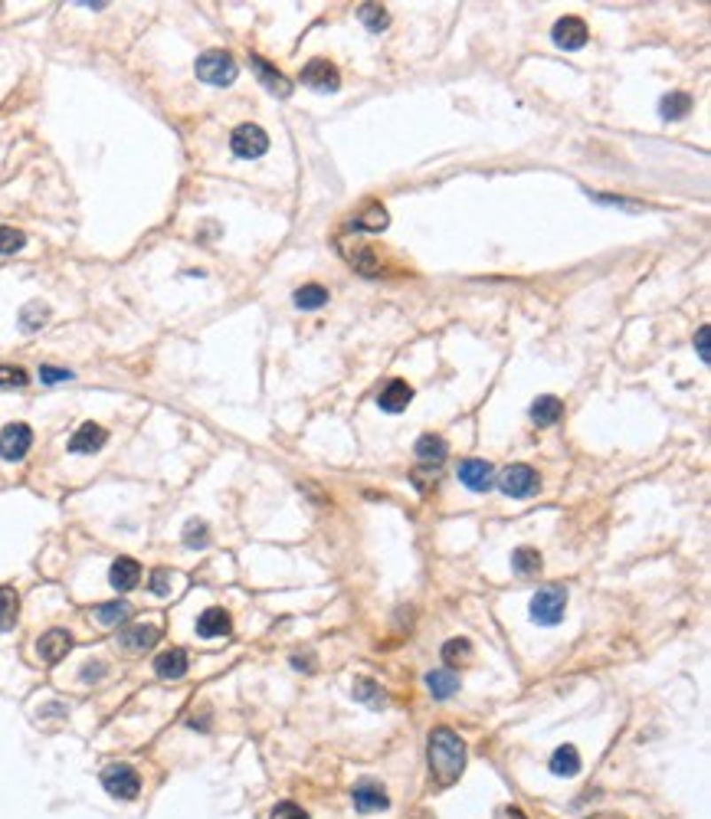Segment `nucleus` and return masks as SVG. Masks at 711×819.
<instances>
[{
	"label": "nucleus",
	"mask_w": 711,
	"mask_h": 819,
	"mask_svg": "<svg viewBox=\"0 0 711 819\" xmlns=\"http://www.w3.org/2000/svg\"><path fill=\"white\" fill-rule=\"evenodd\" d=\"M426 757H430V774L436 776V784L449 787L456 784L465 770V741L453 728H433L430 731V747H426Z\"/></svg>",
	"instance_id": "f257e3e1"
},
{
	"label": "nucleus",
	"mask_w": 711,
	"mask_h": 819,
	"mask_svg": "<svg viewBox=\"0 0 711 819\" xmlns=\"http://www.w3.org/2000/svg\"><path fill=\"white\" fill-rule=\"evenodd\" d=\"M564 610H567V587L560 583H548L541 587L535 597H531V623L538 626H558L564 620Z\"/></svg>",
	"instance_id": "f03ea898"
},
{
	"label": "nucleus",
	"mask_w": 711,
	"mask_h": 819,
	"mask_svg": "<svg viewBox=\"0 0 711 819\" xmlns=\"http://www.w3.org/2000/svg\"><path fill=\"white\" fill-rule=\"evenodd\" d=\"M237 76H239V66L227 50H210V53H204L197 59V79L207 82V86L227 89L237 82Z\"/></svg>",
	"instance_id": "7ed1b4c3"
},
{
	"label": "nucleus",
	"mask_w": 711,
	"mask_h": 819,
	"mask_svg": "<svg viewBox=\"0 0 711 819\" xmlns=\"http://www.w3.org/2000/svg\"><path fill=\"white\" fill-rule=\"evenodd\" d=\"M496 486L505 492L508 498H531L541 488V475L525 463L508 465L505 472L496 475Z\"/></svg>",
	"instance_id": "20e7f679"
},
{
	"label": "nucleus",
	"mask_w": 711,
	"mask_h": 819,
	"mask_svg": "<svg viewBox=\"0 0 711 819\" xmlns=\"http://www.w3.org/2000/svg\"><path fill=\"white\" fill-rule=\"evenodd\" d=\"M230 148H233V154L243 158V161H256V158H262V154L270 152V135L259 129V125L246 121V125H239V129L230 135Z\"/></svg>",
	"instance_id": "39448f33"
},
{
	"label": "nucleus",
	"mask_w": 711,
	"mask_h": 819,
	"mask_svg": "<svg viewBox=\"0 0 711 819\" xmlns=\"http://www.w3.org/2000/svg\"><path fill=\"white\" fill-rule=\"evenodd\" d=\"M102 787L115 800H135L141 793V776L129 764H108L102 770Z\"/></svg>",
	"instance_id": "423d86ee"
},
{
	"label": "nucleus",
	"mask_w": 711,
	"mask_h": 819,
	"mask_svg": "<svg viewBox=\"0 0 711 819\" xmlns=\"http://www.w3.org/2000/svg\"><path fill=\"white\" fill-rule=\"evenodd\" d=\"M30 446H33V430L27 423H11V426H4V433H0V459L20 463L23 456L30 453Z\"/></svg>",
	"instance_id": "0eeeda50"
},
{
	"label": "nucleus",
	"mask_w": 711,
	"mask_h": 819,
	"mask_svg": "<svg viewBox=\"0 0 711 819\" xmlns=\"http://www.w3.org/2000/svg\"><path fill=\"white\" fill-rule=\"evenodd\" d=\"M302 82L315 92H338L341 89V73L328 59H312L302 69Z\"/></svg>",
	"instance_id": "6e6552de"
},
{
	"label": "nucleus",
	"mask_w": 711,
	"mask_h": 819,
	"mask_svg": "<svg viewBox=\"0 0 711 819\" xmlns=\"http://www.w3.org/2000/svg\"><path fill=\"white\" fill-rule=\"evenodd\" d=\"M351 803H355L357 813H378V809L390 807V797L378 780H361V784H355V790H351Z\"/></svg>",
	"instance_id": "1a4fd4ad"
},
{
	"label": "nucleus",
	"mask_w": 711,
	"mask_h": 819,
	"mask_svg": "<svg viewBox=\"0 0 711 819\" xmlns=\"http://www.w3.org/2000/svg\"><path fill=\"white\" fill-rule=\"evenodd\" d=\"M459 482L473 492H488L496 488V469L485 463V459H463L459 463Z\"/></svg>",
	"instance_id": "9d476101"
},
{
	"label": "nucleus",
	"mask_w": 711,
	"mask_h": 819,
	"mask_svg": "<svg viewBox=\"0 0 711 819\" xmlns=\"http://www.w3.org/2000/svg\"><path fill=\"white\" fill-rule=\"evenodd\" d=\"M551 36H554V43L560 50H581V46H587V23L581 17H564V20L554 23Z\"/></svg>",
	"instance_id": "9b49d317"
},
{
	"label": "nucleus",
	"mask_w": 711,
	"mask_h": 819,
	"mask_svg": "<svg viewBox=\"0 0 711 819\" xmlns=\"http://www.w3.org/2000/svg\"><path fill=\"white\" fill-rule=\"evenodd\" d=\"M69 649H73V633H69V629H50V633H43L40 643H36L40 659L50 662V666H56L59 659L69 656Z\"/></svg>",
	"instance_id": "f8f14e48"
},
{
	"label": "nucleus",
	"mask_w": 711,
	"mask_h": 819,
	"mask_svg": "<svg viewBox=\"0 0 711 819\" xmlns=\"http://www.w3.org/2000/svg\"><path fill=\"white\" fill-rule=\"evenodd\" d=\"M105 440H108V433L98 426V423H82L73 436H69V453H76V456H92V453H98L102 446H105Z\"/></svg>",
	"instance_id": "ddd939ff"
},
{
	"label": "nucleus",
	"mask_w": 711,
	"mask_h": 819,
	"mask_svg": "<svg viewBox=\"0 0 711 819\" xmlns=\"http://www.w3.org/2000/svg\"><path fill=\"white\" fill-rule=\"evenodd\" d=\"M230 629H233V620H230V613L227 610H220V606H210V610H204V613L197 616V636L223 639V636H230Z\"/></svg>",
	"instance_id": "4468645a"
},
{
	"label": "nucleus",
	"mask_w": 711,
	"mask_h": 819,
	"mask_svg": "<svg viewBox=\"0 0 711 819\" xmlns=\"http://www.w3.org/2000/svg\"><path fill=\"white\" fill-rule=\"evenodd\" d=\"M108 581H112V587L119 593L135 590L141 583V564L135 558H119V561L112 564V571H108Z\"/></svg>",
	"instance_id": "2eb2a0df"
},
{
	"label": "nucleus",
	"mask_w": 711,
	"mask_h": 819,
	"mask_svg": "<svg viewBox=\"0 0 711 819\" xmlns=\"http://www.w3.org/2000/svg\"><path fill=\"white\" fill-rule=\"evenodd\" d=\"M410 400H413V387H410L407 380H390L387 387L380 390L378 407L384 413H403L410 407Z\"/></svg>",
	"instance_id": "dca6fc26"
},
{
	"label": "nucleus",
	"mask_w": 711,
	"mask_h": 819,
	"mask_svg": "<svg viewBox=\"0 0 711 819\" xmlns=\"http://www.w3.org/2000/svg\"><path fill=\"white\" fill-rule=\"evenodd\" d=\"M119 639H121V646L131 649V652H145V649L158 646V639H161V629H158V626H148V623L129 626V629H125Z\"/></svg>",
	"instance_id": "f3484780"
},
{
	"label": "nucleus",
	"mask_w": 711,
	"mask_h": 819,
	"mask_svg": "<svg viewBox=\"0 0 711 819\" xmlns=\"http://www.w3.org/2000/svg\"><path fill=\"white\" fill-rule=\"evenodd\" d=\"M249 66L256 69L259 82H262V86L270 89V92H276V96H289V92H292L289 79L282 76V73H279V69H276V66H270V63H266L262 56H249Z\"/></svg>",
	"instance_id": "a211bd4d"
},
{
	"label": "nucleus",
	"mask_w": 711,
	"mask_h": 819,
	"mask_svg": "<svg viewBox=\"0 0 711 819\" xmlns=\"http://www.w3.org/2000/svg\"><path fill=\"white\" fill-rule=\"evenodd\" d=\"M426 689H430V695L436 701L453 698L456 691H459V675H456L453 668H433V672H426Z\"/></svg>",
	"instance_id": "6ab92c4d"
},
{
	"label": "nucleus",
	"mask_w": 711,
	"mask_h": 819,
	"mask_svg": "<svg viewBox=\"0 0 711 819\" xmlns=\"http://www.w3.org/2000/svg\"><path fill=\"white\" fill-rule=\"evenodd\" d=\"M187 668H191V659H187L184 649H168V652H161V656L154 659V672L161 679H184Z\"/></svg>",
	"instance_id": "aec40b11"
},
{
	"label": "nucleus",
	"mask_w": 711,
	"mask_h": 819,
	"mask_svg": "<svg viewBox=\"0 0 711 819\" xmlns=\"http://www.w3.org/2000/svg\"><path fill=\"white\" fill-rule=\"evenodd\" d=\"M413 453H417V459H420L423 465H442V463H446V453H449V446H446V440H442V436H436V433H426V436H420V440H417Z\"/></svg>",
	"instance_id": "412c9836"
},
{
	"label": "nucleus",
	"mask_w": 711,
	"mask_h": 819,
	"mask_svg": "<svg viewBox=\"0 0 711 819\" xmlns=\"http://www.w3.org/2000/svg\"><path fill=\"white\" fill-rule=\"evenodd\" d=\"M551 774L554 776H577L581 774V754H577V747L574 744H560L558 751L551 754Z\"/></svg>",
	"instance_id": "4be33fe9"
},
{
	"label": "nucleus",
	"mask_w": 711,
	"mask_h": 819,
	"mask_svg": "<svg viewBox=\"0 0 711 819\" xmlns=\"http://www.w3.org/2000/svg\"><path fill=\"white\" fill-rule=\"evenodd\" d=\"M351 695H355V701H361V705H367V708H387V691L380 689L374 679H367V675H361V679H355V685H351Z\"/></svg>",
	"instance_id": "5701e85b"
},
{
	"label": "nucleus",
	"mask_w": 711,
	"mask_h": 819,
	"mask_svg": "<svg viewBox=\"0 0 711 819\" xmlns=\"http://www.w3.org/2000/svg\"><path fill=\"white\" fill-rule=\"evenodd\" d=\"M560 417H564V403L558 397H551V394H544V397H538L531 403V420L538 423V426H554Z\"/></svg>",
	"instance_id": "b1692460"
},
{
	"label": "nucleus",
	"mask_w": 711,
	"mask_h": 819,
	"mask_svg": "<svg viewBox=\"0 0 711 819\" xmlns=\"http://www.w3.org/2000/svg\"><path fill=\"white\" fill-rule=\"evenodd\" d=\"M20 620V597L13 587H0V633H11Z\"/></svg>",
	"instance_id": "393cba45"
},
{
	"label": "nucleus",
	"mask_w": 711,
	"mask_h": 819,
	"mask_svg": "<svg viewBox=\"0 0 711 819\" xmlns=\"http://www.w3.org/2000/svg\"><path fill=\"white\" fill-rule=\"evenodd\" d=\"M689 112H691L689 92H668V96H662V102H659V115L666 121H679V119H685Z\"/></svg>",
	"instance_id": "a878e982"
},
{
	"label": "nucleus",
	"mask_w": 711,
	"mask_h": 819,
	"mask_svg": "<svg viewBox=\"0 0 711 819\" xmlns=\"http://www.w3.org/2000/svg\"><path fill=\"white\" fill-rule=\"evenodd\" d=\"M541 567H544V561H541V550L518 548L515 554H512V571H515L518 577H538Z\"/></svg>",
	"instance_id": "bb28decb"
},
{
	"label": "nucleus",
	"mask_w": 711,
	"mask_h": 819,
	"mask_svg": "<svg viewBox=\"0 0 711 819\" xmlns=\"http://www.w3.org/2000/svg\"><path fill=\"white\" fill-rule=\"evenodd\" d=\"M295 305L302 308V312H315V308H322V305H328V289L324 285H302V289L295 292Z\"/></svg>",
	"instance_id": "cd10ccee"
},
{
	"label": "nucleus",
	"mask_w": 711,
	"mask_h": 819,
	"mask_svg": "<svg viewBox=\"0 0 711 819\" xmlns=\"http://www.w3.org/2000/svg\"><path fill=\"white\" fill-rule=\"evenodd\" d=\"M469 659H473V643H469V639H449V643L442 646V662H446V668L463 666Z\"/></svg>",
	"instance_id": "c85d7f7f"
},
{
	"label": "nucleus",
	"mask_w": 711,
	"mask_h": 819,
	"mask_svg": "<svg viewBox=\"0 0 711 819\" xmlns=\"http://www.w3.org/2000/svg\"><path fill=\"white\" fill-rule=\"evenodd\" d=\"M341 253H345V259L355 266V269H361V272H378V259H374V253L364 246V243H357L355 249L351 246H345L341 243Z\"/></svg>",
	"instance_id": "c756f323"
},
{
	"label": "nucleus",
	"mask_w": 711,
	"mask_h": 819,
	"mask_svg": "<svg viewBox=\"0 0 711 819\" xmlns=\"http://www.w3.org/2000/svg\"><path fill=\"white\" fill-rule=\"evenodd\" d=\"M46 322H50V308H46L43 302L23 305V312H20V328H23V332H40Z\"/></svg>",
	"instance_id": "7c9ffc66"
},
{
	"label": "nucleus",
	"mask_w": 711,
	"mask_h": 819,
	"mask_svg": "<svg viewBox=\"0 0 711 819\" xmlns=\"http://www.w3.org/2000/svg\"><path fill=\"white\" fill-rule=\"evenodd\" d=\"M131 616V606L125 604V600H112V604H102L96 606V620L105 626H115V623H125Z\"/></svg>",
	"instance_id": "2f4dec72"
},
{
	"label": "nucleus",
	"mask_w": 711,
	"mask_h": 819,
	"mask_svg": "<svg viewBox=\"0 0 711 819\" xmlns=\"http://www.w3.org/2000/svg\"><path fill=\"white\" fill-rule=\"evenodd\" d=\"M357 20L364 23L371 33H380L390 23V17H387V11H384L380 4H361V11H357Z\"/></svg>",
	"instance_id": "473e14b6"
},
{
	"label": "nucleus",
	"mask_w": 711,
	"mask_h": 819,
	"mask_svg": "<svg viewBox=\"0 0 711 819\" xmlns=\"http://www.w3.org/2000/svg\"><path fill=\"white\" fill-rule=\"evenodd\" d=\"M184 544H187V548H207V544H210L207 521H200V518L187 521V525H184Z\"/></svg>",
	"instance_id": "72a5a7b5"
},
{
	"label": "nucleus",
	"mask_w": 711,
	"mask_h": 819,
	"mask_svg": "<svg viewBox=\"0 0 711 819\" xmlns=\"http://www.w3.org/2000/svg\"><path fill=\"white\" fill-rule=\"evenodd\" d=\"M351 227L355 230H374V233H378V230L387 227V210H384V207H367L364 214L357 216Z\"/></svg>",
	"instance_id": "f704fd0d"
},
{
	"label": "nucleus",
	"mask_w": 711,
	"mask_h": 819,
	"mask_svg": "<svg viewBox=\"0 0 711 819\" xmlns=\"http://www.w3.org/2000/svg\"><path fill=\"white\" fill-rule=\"evenodd\" d=\"M27 246V233L17 227H0V256H11V253H20Z\"/></svg>",
	"instance_id": "c9c22d12"
},
{
	"label": "nucleus",
	"mask_w": 711,
	"mask_h": 819,
	"mask_svg": "<svg viewBox=\"0 0 711 819\" xmlns=\"http://www.w3.org/2000/svg\"><path fill=\"white\" fill-rule=\"evenodd\" d=\"M30 380V374L23 367H11V364H0V387H23Z\"/></svg>",
	"instance_id": "e433bc0d"
},
{
	"label": "nucleus",
	"mask_w": 711,
	"mask_h": 819,
	"mask_svg": "<svg viewBox=\"0 0 711 819\" xmlns=\"http://www.w3.org/2000/svg\"><path fill=\"white\" fill-rule=\"evenodd\" d=\"M270 819H309V813H305L299 803H279V807H272V813H270Z\"/></svg>",
	"instance_id": "4c0bfd02"
},
{
	"label": "nucleus",
	"mask_w": 711,
	"mask_h": 819,
	"mask_svg": "<svg viewBox=\"0 0 711 819\" xmlns=\"http://www.w3.org/2000/svg\"><path fill=\"white\" fill-rule=\"evenodd\" d=\"M40 380H43V384H63V380H73V370H66V367H53V364H43V367H40Z\"/></svg>",
	"instance_id": "58836bf2"
},
{
	"label": "nucleus",
	"mask_w": 711,
	"mask_h": 819,
	"mask_svg": "<svg viewBox=\"0 0 711 819\" xmlns=\"http://www.w3.org/2000/svg\"><path fill=\"white\" fill-rule=\"evenodd\" d=\"M152 593H154V597H168V593H171V573H168V571H154L152 573Z\"/></svg>",
	"instance_id": "ea45409f"
},
{
	"label": "nucleus",
	"mask_w": 711,
	"mask_h": 819,
	"mask_svg": "<svg viewBox=\"0 0 711 819\" xmlns=\"http://www.w3.org/2000/svg\"><path fill=\"white\" fill-rule=\"evenodd\" d=\"M695 347H699V357L708 364L711 361V351H708V324H701L699 334H695Z\"/></svg>",
	"instance_id": "a19ab883"
},
{
	"label": "nucleus",
	"mask_w": 711,
	"mask_h": 819,
	"mask_svg": "<svg viewBox=\"0 0 711 819\" xmlns=\"http://www.w3.org/2000/svg\"><path fill=\"white\" fill-rule=\"evenodd\" d=\"M496 819H528V816H525V813H521L518 807H505V809H498Z\"/></svg>",
	"instance_id": "79ce46f5"
},
{
	"label": "nucleus",
	"mask_w": 711,
	"mask_h": 819,
	"mask_svg": "<svg viewBox=\"0 0 711 819\" xmlns=\"http://www.w3.org/2000/svg\"><path fill=\"white\" fill-rule=\"evenodd\" d=\"M102 672H105V668H102V666H89V668H82V679H86V682H92V679H98Z\"/></svg>",
	"instance_id": "37998d69"
},
{
	"label": "nucleus",
	"mask_w": 711,
	"mask_h": 819,
	"mask_svg": "<svg viewBox=\"0 0 711 819\" xmlns=\"http://www.w3.org/2000/svg\"><path fill=\"white\" fill-rule=\"evenodd\" d=\"M593 819H620V816H593Z\"/></svg>",
	"instance_id": "c03bdc74"
}]
</instances>
